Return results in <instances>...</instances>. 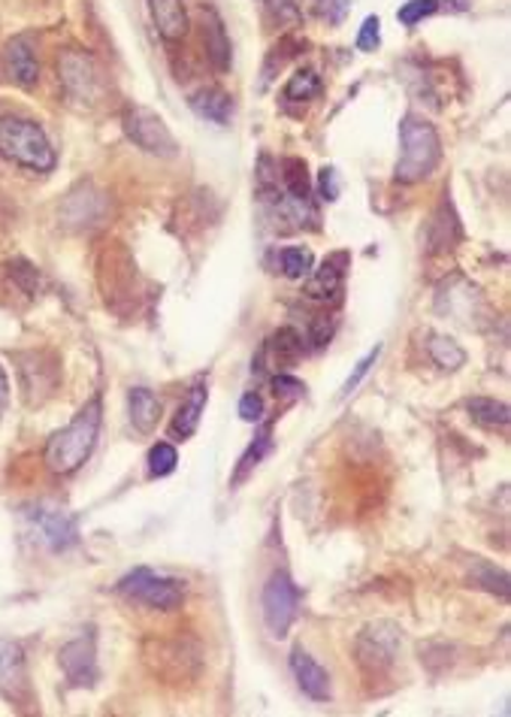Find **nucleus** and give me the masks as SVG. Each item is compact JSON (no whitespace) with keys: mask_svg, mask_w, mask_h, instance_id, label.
<instances>
[{"mask_svg":"<svg viewBox=\"0 0 511 717\" xmlns=\"http://www.w3.org/2000/svg\"><path fill=\"white\" fill-rule=\"evenodd\" d=\"M100 424H104V406H100V397H92L76 412V418L49 439V446H46V466L54 475L76 473L82 463L92 458V451H95Z\"/></svg>","mask_w":511,"mask_h":717,"instance_id":"1","label":"nucleus"},{"mask_svg":"<svg viewBox=\"0 0 511 717\" xmlns=\"http://www.w3.org/2000/svg\"><path fill=\"white\" fill-rule=\"evenodd\" d=\"M439 161H442V143L436 127L417 116H405L400 122V158L393 167L397 182L405 185L424 182L439 167Z\"/></svg>","mask_w":511,"mask_h":717,"instance_id":"2","label":"nucleus"},{"mask_svg":"<svg viewBox=\"0 0 511 717\" xmlns=\"http://www.w3.org/2000/svg\"><path fill=\"white\" fill-rule=\"evenodd\" d=\"M0 158L34 170V173H49L54 167V149L40 124L15 119V116L0 119Z\"/></svg>","mask_w":511,"mask_h":717,"instance_id":"3","label":"nucleus"},{"mask_svg":"<svg viewBox=\"0 0 511 717\" xmlns=\"http://www.w3.org/2000/svg\"><path fill=\"white\" fill-rule=\"evenodd\" d=\"M119 594L131 603L148 606V609L175 611L185 599V582L155 572V569H134L119 582Z\"/></svg>","mask_w":511,"mask_h":717,"instance_id":"4","label":"nucleus"},{"mask_svg":"<svg viewBox=\"0 0 511 717\" xmlns=\"http://www.w3.org/2000/svg\"><path fill=\"white\" fill-rule=\"evenodd\" d=\"M296 615H300V587L284 569H279L269 575L267 587H264V621H267L269 636H288Z\"/></svg>","mask_w":511,"mask_h":717,"instance_id":"5","label":"nucleus"},{"mask_svg":"<svg viewBox=\"0 0 511 717\" xmlns=\"http://www.w3.org/2000/svg\"><path fill=\"white\" fill-rule=\"evenodd\" d=\"M124 134L134 139L136 146L148 155H158V158H175L179 143L170 134V127L163 124L158 112H151L146 107H127L124 109Z\"/></svg>","mask_w":511,"mask_h":717,"instance_id":"6","label":"nucleus"},{"mask_svg":"<svg viewBox=\"0 0 511 717\" xmlns=\"http://www.w3.org/2000/svg\"><path fill=\"white\" fill-rule=\"evenodd\" d=\"M400 645H403V636H400V630L393 623H369L361 633V639H357V660H361L366 672L381 676V672H388L390 666H393L397 654H400Z\"/></svg>","mask_w":511,"mask_h":717,"instance_id":"7","label":"nucleus"},{"mask_svg":"<svg viewBox=\"0 0 511 717\" xmlns=\"http://www.w3.org/2000/svg\"><path fill=\"white\" fill-rule=\"evenodd\" d=\"M25 518L31 521V527L37 533V539L46 545V548H52V551H64L70 545H76L80 539V530H76V518L64 509H58V506H34V509H27Z\"/></svg>","mask_w":511,"mask_h":717,"instance_id":"8","label":"nucleus"},{"mask_svg":"<svg viewBox=\"0 0 511 717\" xmlns=\"http://www.w3.org/2000/svg\"><path fill=\"white\" fill-rule=\"evenodd\" d=\"M0 696L10 700V703H27L31 700L25 648L13 639H0Z\"/></svg>","mask_w":511,"mask_h":717,"instance_id":"9","label":"nucleus"},{"mask_svg":"<svg viewBox=\"0 0 511 717\" xmlns=\"http://www.w3.org/2000/svg\"><path fill=\"white\" fill-rule=\"evenodd\" d=\"M58 664L64 669V676L73 688H92L97 681V651H95V636H80L68 642L61 654H58Z\"/></svg>","mask_w":511,"mask_h":717,"instance_id":"10","label":"nucleus"},{"mask_svg":"<svg viewBox=\"0 0 511 717\" xmlns=\"http://www.w3.org/2000/svg\"><path fill=\"white\" fill-rule=\"evenodd\" d=\"M58 70H61V82H64L70 97L92 104L100 95V76H97L95 61L88 54L68 52L58 61Z\"/></svg>","mask_w":511,"mask_h":717,"instance_id":"11","label":"nucleus"},{"mask_svg":"<svg viewBox=\"0 0 511 717\" xmlns=\"http://www.w3.org/2000/svg\"><path fill=\"white\" fill-rule=\"evenodd\" d=\"M291 672H294L300 691L306 693L309 700H315V703H327L330 700V676H327V669L312 657L309 651L294 648V654H291Z\"/></svg>","mask_w":511,"mask_h":717,"instance_id":"12","label":"nucleus"},{"mask_svg":"<svg viewBox=\"0 0 511 717\" xmlns=\"http://www.w3.org/2000/svg\"><path fill=\"white\" fill-rule=\"evenodd\" d=\"M3 70L13 82H19L22 88H31L34 82L40 80V64H37V54L27 37H15L7 42L3 49Z\"/></svg>","mask_w":511,"mask_h":717,"instance_id":"13","label":"nucleus"},{"mask_svg":"<svg viewBox=\"0 0 511 717\" xmlns=\"http://www.w3.org/2000/svg\"><path fill=\"white\" fill-rule=\"evenodd\" d=\"M345 267H349V255L337 252L324 260L318 270L309 272V282H306V294L312 300H333L342 291L345 282Z\"/></svg>","mask_w":511,"mask_h":717,"instance_id":"14","label":"nucleus"},{"mask_svg":"<svg viewBox=\"0 0 511 717\" xmlns=\"http://www.w3.org/2000/svg\"><path fill=\"white\" fill-rule=\"evenodd\" d=\"M148 13L167 42H179L188 34V13L182 0H148Z\"/></svg>","mask_w":511,"mask_h":717,"instance_id":"15","label":"nucleus"},{"mask_svg":"<svg viewBox=\"0 0 511 717\" xmlns=\"http://www.w3.org/2000/svg\"><path fill=\"white\" fill-rule=\"evenodd\" d=\"M206 400H209V391H206L203 381H197L188 391V397L182 400V406H179L173 424H170L173 439H188V436H194V430L200 427V415L203 409H206Z\"/></svg>","mask_w":511,"mask_h":717,"instance_id":"16","label":"nucleus"},{"mask_svg":"<svg viewBox=\"0 0 511 717\" xmlns=\"http://www.w3.org/2000/svg\"><path fill=\"white\" fill-rule=\"evenodd\" d=\"M191 109L212 124H230L233 119V97L221 88H200L197 95L191 97Z\"/></svg>","mask_w":511,"mask_h":717,"instance_id":"17","label":"nucleus"},{"mask_svg":"<svg viewBox=\"0 0 511 717\" xmlns=\"http://www.w3.org/2000/svg\"><path fill=\"white\" fill-rule=\"evenodd\" d=\"M127 409H131V424L139 434H151L158 427V421H161V400L148 388H131Z\"/></svg>","mask_w":511,"mask_h":717,"instance_id":"18","label":"nucleus"},{"mask_svg":"<svg viewBox=\"0 0 511 717\" xmlns=\"http://www.w3.org/2000/svg\"><path fill=\"white\" fill-rule=\"evenodd\" d=\"M203 40H206V54L216 70H230V40L224 34V25L212 10H206V27H203Z\"/></svg>","mask_w":511,"mask_h":717,"instance_id":"19","label":"nucleus"},{"mask_svg":"<svg viewBox=\"0 0 511 717\" xmlns=\"http://www.w3.org/2000/svg\"><path fill=\"white\" fill-rule=\"evenodd\" d=\"M466 409H470L472 421H478L482 427H509V406L506 403H497V400H490V397H472L470 403H466Z\"/></svg>","mask_w":511,"mask_h":717,"instance_id":"20","label":"nucleus"},{"mask_svg":"<svg viewBox=\"0 0 511 717\" xmlns=\"http://www.w3.org/2000/svg\"><path fill=\"white\" fill-rule=\"evenodd\" d=\"M267 352L272 354V361L279 366L294 364L296 357L303 354V337H300L296 330H279V333L267 342Z\"/></svg>","mask_w":511,"mask_h":717,"instance_id":"21","label":"nucleus"},{"mask_svg":"<svg viewBox=\"0 0 511 717\" xmlns=\"http://www.w3.org/2000/svg\"><path fill=\"white\" fill-rule=\"evenodd\" d=\"M279 264H282V272L288 279H306L315 267V255L303 245H288L279 252Z\"/></svg>","mask_w":511,"mask_h":717,"instance_id":"22","label":"nucleus"},{"mask_svg":"<svg viewBox=\"0 0 511 717\" xmlns=\"http://www.w3.org/2000/svg\"><path fill=\"white\" fill-rule=\"evenodd\" d=\"M427 352H430L433 364L442 366V369H460V366L466 364V352L460 349L454 339L448 337H433Z\"/></svg>","mask_w":511,"mask_h":717,"instance_id":"23","label":"nucleus"},{"mask_svg":"<svg viewBox=\"0 0 511 717\" xmlns=\"http://www.w3.org/2000/svg\"><path fill=\"white\" fill-rule=\"evenodd\" d=\"M321 95V80L315 70H300L296 76H291V82L284 85V100H294V104H303V100H315Z\"/></svg>","mask_w":511,"mask_h":717,"instance_id":"24","label":"nucleus"},{"mask_svg":"<svg viewBox=\"0 0 511 717\" xmlns=\"http://www.w3.org/2000/svg\"><path fill=\"white\" fill-rule=\"evenodd\" d=\"M282 179L284 189H288V197H294L300 204H309V177H306V163L296 161V158H288L282 163Z\"/></svg>","mask_w":511,"mask_h":717,"instance_id":"25","label":"nucleus"},{"mask_svg":"<svg viewBox=\"0 0 511 717\" xmlns=\"http://www.w3.org/2000/svg\"><path fill=\"white\" fill-rule=\"evenodd\" d=\"M269 448H272V427H264V434L257 436L255 442H252V448H248V451L243 454V461H240V470H236V475H233V485H240L245 475L252 473L257 463L267 458Z\"/></svg>","mask_w":511,"mask_h":717,"instance_id":"26","label":"nucleus"},{"mask_svg":"<svg viewBox=\"0 0 511 717\" xmlns=\"http://www.w3.org/2000/svg\"><path fill=\"white\" fill-rule=\"evenodd\" d=\"M175 463H179V454H175V448L170 446V442H158V446H151V451H148V475H151V478L170 475L175 470Z\"/></svg>","mask_w":511,"mask_h":717,"instance_id":"27","label":"nucleus"},{"mask_svg":"<svg viewBox=\"0 0 511 717\" xmlns=\"http://www.w3.org/2000/svg\"><path fill=\"white\" fill-rule=\"evenodd\" d=\"M436 10H439V0H409V3H403V7H400L397 19H400L405 27H415L417 22L430 19Z\"/></svg>","mask_w":511,"mask_h":717,"instance_id":"28","label":"nucleus"},{"mask_svg":"<svg viewBox=\"0 0 511 717\" xmlns=\"http://www.w3.org/2000/svg\"><path fill=\"white\" fill-rule=\"evenodd\" d=\"M378 354H381V345H376V349H373V352L366 354V357H364V361H361V364L354 366V373H351L349 379H345V385H342V391H339V397H342V400H345V397H351V393L357 391V385H361V381L366 379V373L373 369V364H376V361H378Z\"/></svg>","mask_w":511,"mask_h":717,"instance_id":"29","label":"nucleus"},{"mask_svg":"<svg viewBox=\"0 0 511 717\" xmlns=\"http://www.w3.org/2000/svg\"><path fill=\"white\" fill-rule=\"evenodd\" d=\"M381 22H378V15H369L364 25H361V34H357V49L361 52H376L378 42H381Z\"/></svg>","mask_w":511,"mask_h":717,"instance_id":"30","label":"nucleus"},{"mask_svg":"<svg viewBox=\"0 0 511 717\" xmlns=\"http://www.w3.org/2000/svg\"><path fill=\"white\" fill-rule=\"evenodd\" d=\"M240 418L248 421V424H257V421L264 418V400H260V393H245L243 400H240Z\"/></svg>","mask_w":511,"mask_h":717,"instance_id":"31","label":"nucleus"},{"mask_svg":"<svg viewBox=\"0 0 511 717\" xmlns=\"http://www.w3.org/2000/svg\"><path fill=\"white\" fill-rule=\"evenodd\" d=\"M260 3H264L279 22H296V19H300V10H296L294 0H260Z\"/></svg>","mask_w":511,"mask_h":717,"instance_id":"32","label":"nucleus"},{"mask_svg":"<svg viewBox=\"0 0 511 717\" xmlns=\"http://www.w3.org/2000/svg\"><path fill=\"white\" fill-rule=\"evenodd\" d=\"M272 388H276V397L282 393V397H303L306 393V385L303 381L291 379V376H284V373H279L276 379H272Z\"/></svg>","mask_w":511,"mask_h":717,"instance_id":"33","label":"nucleus"},{"mask_svg":"<svg viewBox=\"0 0 511 717\" xmlns=\"http://www.w3.org/2000/svg\"><path fill=\"white\" fill-rule=\"evenodd\" d=\"M318 189H321V197L324 200H337L339 197V179H337V170L333 167H324L321 170V179H318Z\"/></svg>","mask_w":511,"mask_h":717,"instance_id":"34","label":"nucleus"},{"mask_svg":"<svg viewBox=\"0 0 511 717\" xmlns=\"http://www.w3.org/2000/svg\"><path fill=\"white\" fill-rule=\"evenodd\" d=\"M7 400H10V381H7V373H3V366H0V415H3V409H7Z\"/></svg>","mask_w":511,"mask_h":717,"instance_id":"35","label":"nucleus"},{"mask_svg":"<svg viewBox=\"0 0 511 717\" xmlns=\"http://www.w3.org/2000/svg\"><path fill=\"white\" fill-rule=\"evenodd\" d=\"M345 7H349L345 0H333V22H339V19H342V13H345Z\"/></svg>","mask_w":511,"mask_h":717,"instance_id":"36","label":"nucleus"}]
</instances>
